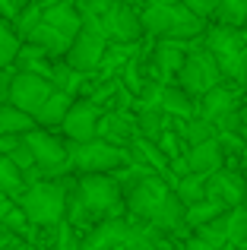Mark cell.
<instances>
[{
    "label": "cell",
    "mask_w": 247,
    "mask_h": 250,
    "mask_svg": "<svg viewBox=\"0 0 247 250\" xmlns=\"http://www.w3.org/2000/svg\"><path fill=\"white\" fill-rule=\"evenodd\" d=\"M197 238L206 241V244L216 247V250H228V241H225V212L219 215V219H212L209 225L197 228Z\"/></svg>",
    "instance_id": "4dcf8cb0"
},
{
    "label": "cell",
    "mask_w": 247,
    "mask_h": 250,
    "mask_svg": "<svg viewBox=\"0 0 247 250\" xmlns=\"http://www.w3.org/2000/svg\"><path fill=\"white\" fill-rule=\"evenodd\" d=\"M174 133H178V140L187 143V149H190V146H200V143H206V140H216L219 130L212 127V124H206L203 117H187V121L178 124Z\"/></svg>",
    "instance_id": "7402d4cb"
},
{
    "label": "cell",
    "mask_w": 247,
    "mask_h": 250,
    "mask_svg": "<svg viewBox=\"0 0 247 250\" xmlns=\"http://www.w3.org/2000/svg\"><path fill=\"white\" fill-rule=\"evenodd\" d=\"M99 121H102V111L99 104L92 102H73L67 111V117L61 121V130L70 143H89L99 136Z\"/></svg>",
    "instance_id": "7c38bea8"
},
{
    "label": "cell",
    "mask_w": 247,
    "mask_h": 250,
    "mask_svg": "<svg viewBox=\"0 0 247 250\" xmlns=\"http://www.w3.org/2000/svg\"><path fill=\"white\" fill-rule=\"evenodd\" d=\"M244 32H247V22H244Z\"/></svg>",
    "instance_id": "7bdbcfd3"
},
{
    "label": "cell",
    "mask_w": 247,
    "mask_h": 250,
    "mask_svg": "<svg viewBox=\"0 0 247 250\" xmlns=\"http://www.w3.org/2000/svg\"><path fill=\"white\" fill-rule=\"evenodd\" d=\"M51 83L44 80V76L38 73H29V70H19V73H13L10 80V98L6 102L13 104V108H19L22 114L35 117V111L44 104V98L51 95Z\"/></svg>",
    "instance_id": "9c48e42d"
},
{
    "label": "cell",
    "mask_w": 247,
    "mask_h": 250,
    "mask_svg": "<svg viewBox=\"0 0 247 250\" xmlns=\"http://www.w3.org/2000/svg\"><path fill=\"white\" fill-rule=\"evenodd\" d=\"M206 200L222 203L225 209L244 206V177L238 171H216L206 177Z\"/></svg>",
    "instance_id": "5bb4252c"
},
{
    "label": "cell",
    "mask_w": 247,
    "mask_h": 250,
    "mask_svg": "<svg viewBox=\"0 0 247 250\" xmlns=\"http://www.w3.org/2000/svg\"><path fill=\"white\" fill-rule=\"evenodd\" d=\"M10 80H13V73L0 70V104H6V98H10Z\"/></svg>",
    "instance_id": "74e56055"
},
{
    "label": "cell",
    "mask_w": 247,
    "mask_h": 250,
    "mask_svg": "<svg viewBox=\"0 0 247 250\" xmlns=\"http://www.w3.org/2000/svg\"><path fill=\"white\" fill-rule=\"evenodd\" d=\"M225 241L228 247H247V206L225 209Z\"/></svg>",
    "instance_id": "d4e9b609"
},
{
    "label": "cell",
    "mask_w": 247,
    "mask_h": 250,
    "mask_svg": "<svg viewBox=\"0 0 247 250\" xmlns=\"http://www.w3.org/2000/svg\"><path fill=\"white\" fill-rule=\"evenodd\" d=\"M136 130L143 140H159V133L165 130V114L162 108H136Z\"/></svg>",
    "instance_id": "83f0119b"
},
{
    "label": "cell",
    "mask_w": 247,
    "mask_h": 250,
    "mask_svg": "<svg viewBox=\"0 0 247 250\" xmlns=\"http://www.w3.org/2000/svg\"><path fill=\"white\" fill-rule=\"evenodd\" d=\"M184 250H216V247H209V244H206V241H200L197 234H193V238H190V241H187V244H184Z\"/></svg>",
    "instance_id": "f35d334b"
},
{
    "label": "cell",
    "mask_w": 247,
    "mask_h": 250,
    "mask_svg": "<svg viewBox=\"0 0 247 250\" xmlns=\"http://www.w3.org/2000/svg\"><path fill=\"white\" fill-rule=\"evenodd\" d=\"M121 165H127V152L99 136L89 143L67 146V168L80 171V174H108V171H118Z\"/></svg>",
    "instance_id": "5b68a950"
},
{
    "label": "cell",
    "mask_w": 247,
    "mask_h": 250,
    "mask_svg": "<svg viewBox=\"0 0 247 250\" xmlns=\"http://www.w3.org/2000/svg\"><path fill=\"white\" fill-rule=\"evenodd\" d=\"M174 196H178L181 206H193V203H203L206 200V177L200 174H184L174 181Z\"/></svg>",
    "instance_id": "cb8c5ba5"
},
{
    "label": "cell",
    "mask_w": 247,
    "mask_h": 250,
    "mask_svg": "<svg viewBox=\"0 0 247 250\" xmlns=\"http://www.w3.org/2000/svg\"><path fill=\"white\" fill-rule=\"evenodd\" d=\"M99 133H102L99 140L118 146V143H124V140H133L136 124L130 121V117H124V114H108V117H102V121H99Z\"/></svg>",
    "instance_id": "44dd1931"
},
{
    "label": "cell",
    "mask_w": 247,
    "mask_h": 250,
    "mask_svg": "<svg viewBox=\"0 0 247 250\" xmlns=\"http://www.w3.org/2000/svg\"><path fill=\"white\" fill-rule=\"evenodd\" d=\"M70 104H73V98H70L67 92H57V89H54L48 98H44L41 108L35 111V117H32V121L41 124V127H61V121L67 117Z\"/></svg>",
    "instance_id": "d6986e66"
},
{
    "label": "cell",
    "mask_w": 247,
    "mask_h": 250,
    "mask_svg": "<svg viewBox=\"0 0 247 250\" xmlns=\"http://www.w3.org/2000/svg\"><path fill=\"white\" fill-rule=\"evenodd\" d=\"M124 3H130V0H124Z\"/></svg>",
    "instance_id": "ee69618b"
},
{
    "label": "cell",
    "mask_w": 247,
    "mask_h": 250,
    "mask_svg": "<svg viewBox=\"0 0 247 250\" xmlns=\"http://www.w3.org/2000/svg\"><path fill=\"white\" fill-rule=\"evenodd\" d=\"M3 155H6V159H10V162H13V165H16L19 171H22V174H25V171H29V168H35V162H32L29 149L22 146V140H19V143H16V146H13V149H6Z\"/></svg>",
    "instance_id": "836d02e7"
},
{
    "label": "cell",
    "mask_w": 247,
    "mask_h": 250,
    "mask_svg": "<svg viewBox=\"0 0 247 250\" xmlns=\"http://www.w3.org/2000/svg\"><path fill=\"white\" fill-rule=\"evenodd\" d=\"M241 140H244V149H247V124H244V130H241Z\"/></svg>",
    "instance_id": "b9f144b4"
},
{
    "label": "cell",
    "mask_w": 247,
    "mask_h": 250,
    "mask_svg": "<svg viewBox=\"0 0 247 250\" xmlns=\"http://www.w3.org/2000/svg\"><path fill=\"white\" fill-rule=\"evenodd\" d=\"M181 3H184L190 13H197L200 19H206V16H212V13H216L219 0H181Z\"/></svg>",
    "instance_id": "d590c367"
},
{
    "label": "cell",
    "mask_w": 247,
    "mask_h": 250,
    "mask_svg": "<svg viewBox=\"0 0 247 250\" xmlns=\"http://www.w3.org/2000/svg\"><path fill=\"white\" fill-rule=\"evenodd\" d=\"M181 0H143V6H174Z\"/></svg>",
    "instance_id": "60d3db41"
},
{
    "label": "cell",
    "mask_w": 247,
    "mask_h": 250,
    "mask_svg": "<svg viewBox=\"0 0 247 250\" xmlns=\"http://www.w3.org/2000/svg\"><path fill=\"white\" fill-rule=\"evenodd\" d=\"M140 25H143V32L155 35L159 42H187V38H200L206 32V19H200L197 13H190L184 3L143 6Z\"/></svg>",
    "instance_id": "3957f363"
},
{
    "label": "cell",
    "mask_w": 247,
    "mask_h": 250,
    "mask_svg": "<svg viewBox=\"0 0 247 250\" xmlns=\"http://www.w3.org/2000/svg\"><path fill=\"white\" fill-rule=\"evenodd\" d=\"M203 48L212 54L222 80H231L235 85L247 83V32L231 25H206Z\"/></svg>",
    "instance_id": "7a4b0ae2"
},
{
    "label": "cell",
    "mask_w": 247,
    "mask_h": 250,
    "mask_svg": "<svg viewBox=\"0 0 247 250\" xmlns=\"http://www.w3.org/2000/svg\"><path fill=\"white\" fill-rule=\"evenodd\" d=\"M136 231H140V225H127L121 219H108L89 234L86 250H130L136 241Z\"/></svg>",
    "instance_id": "4fadbf2b"
},
{
    "label": "cell",
    "mask_w": 247,
    "mask_h": 250,
    "mask_svg": "<svg viewBox=\"0 0 247 250\" xmlns=\"http://www.w3.org/2000/svg\"><path fill=\"white\" fill-rule=\"evenodd\" d=\"M181 165H184V174L209 177V174H216V171H222L225 155H222V149H219L216 140H206V143H200V146L184 149V155H181Z\"/></svg>",
    "instance_id": "9a60e30c"
},
{
    "label": "cell",
    "mask_w": 247,
    "mask_h": 250,
    "mask_svg": "<svg viewBox=\"0 0 247 250\" xmlns=\"http://www.w3.org/2000/svg\"><path fill=\"white\" fill-rule=\"evenodd\" d=\"M216 143H219V149H222V155H241L244 152L241 133H225V130H219V133H216Z\"/></svg>",
    "instance_id": "d6a6232c"
},
{
    "label": "cell",
    "mask_w": 247,
    "mask_h": 250,
    "mask_svg": "<svg viewBox=\"0 0 247 250\" xmlns=\"http://www.w3.org/2000/svg\"><path fill=\"white\" fill-rule=\"evenodd\" d=\"M244 171H247V165H244Z\"/></svg>",
    "instance_id": "f6af8a7d"
},
{
    "label": "cell",
    "mask_w": 247,
    "mask_h": 250,
    "mask_svg": "<svg viewBox=\"0 0 247 250\" xmlns=\"http://www.w3.org/2000/svg\"><path fill=\"white\" fill-rule=\"evenodd\" d=\"M222 212H225V206L216 203V200L193 203V206H184V225L187 228H203V225H209L212 219H219Z\"/></svg>",
    "instance_id": "484cf974"
},
{
    "label": "cell",
    "mask_w": 247,
    "mask_h": 250,
    "mask_svg": "<svg viewBox=\"0 0 247 250\" xmlns=\"http://www.w3.org/2000/svg\"><path fill=\"white\" fill-rule=\"evenodd\" d=\"M174 80H178V89L184 92V95L203 98L209 89H216V85L222 83V73H219V67H216L209 51L193 48V51H187V57H184V63H181Z\"/></svg>",
    "instance_id": "8992f818"
},
{
    "label": "cell",
    "mask_w": 247,
    "mask_h": 250,
    "mask_svg": "<svg viewBox=\"0 0 247 250\" xmlns=\"http://www.w3.org/2000/svg\"><path fill=\"white\" fill-rule=\"evenodd\" d=\"M10 209H13V200H10V196H3V193H0V222L6 219V212H10Z\"/></svg>",
    "instance_id": "ab89813d"
},
{
    "label": "cell",
    "mask_w": 247,
    "mask_h": 250,
    "mask_svg": "<svg viewBox=\"0 0 247 250\" xmlns=\"http://www.w3.org/2000/svg\"><path fill=\"white\" fill-rule=\"evenodd\" d=\"M41 22L51 25V29H54L57 35H63L67 42H73L76 32L82 29V19H80V13H76L73 0H57V3L44 6L41 10Z\"/></svg>",
    "instance_id": "e0dca14e"
},
{
    "label": "cell",
    "mask_w": 247,
    "mask_h": 250,
    "mask_svg": "<svg viewBox=\"0 0 247 250\" xmlns=\"http://www.w3.org/2000/svg\"><path fill=\"white\" fill-rule=\"evenodd\" d=\"M155 146H159V152L165 155L168 162H178L181 155H184V149H181L184 143H181V140H178V133H171V130H162L159 140H155Z\"/></svg>",
    "instance_id": "1f68e13d"
},
{
    "label": "cell",
    "mask_w": 247,
    "mask_h": 250,
    "mask_svg": "<svg viewBox=\"0 0 247 250\" xmlns=\"http://www.w3.org/2000/svg\"><path fill=\"white\" fill-rule=\"evenodd\" d=\"M121 203V187L108 174H82L76 187V206L82 215H111Z\"/></svg>",
    "instance_id": "52a82bcc"
},
{
    "label": "cell",
    "mask_w": 247,
    "mask_h": 250,
    "mask_svg": "<svg viewBox=\"0 0 247 250\" xmlns=\"http://www.w3.org/2000/svg\"><path fill=\"white\" fill-rule=\"evenodd\" d=\"M22 146L29 149L32 162H35L41 171H63L67 168V146H63L57 136H51L48 130H29L25 136H19Z\"/></svg>",
    "instance_id": "8fae6325"
},
{
    "label": "cell",
    "mask_w": 247,
    "mask_h": 250,
    "mask_svg": "<svg viewBox=\"0 0 247 250\" xmlns=\"http://www.w3.org/2000/svg\"><path fill=\"white\" fill-rule=\"evenodd\" d=\"M235 111H238V95L231 89H225L222 83H219L216 89H209L197 102V117H203V121L212 124L216 130H219V124H222L228 114H235Z\"/></svg>",
    "instance_id": "2e32d148"
},
{
    "label": "cell",
    "mask_w": 247,
    "mask_h": 250,
    "mask_svg": "<svg viewBox=\"0 0 247 250\" xmlns=\"http://www.w3.org/2000/svg\"><path fill=\"white\" fill-rule=\"evenodd\" d=\"M159 108H162V114H165V117L171 114V117H178V121L197 117V102H193L190 95H184V92H181L178 85H162Z\"/></svg>",
    "instance_id": "ac0fdd59"
},
{
    "label": "cell",
    "mask_w": 247,
    "mask_h": 250,
    "mask_svg": "<svg viewBox=\"0 0 247 250\" xmlns=\"http://www.w3.org/2000/svg\"><path fill=\"white\" fill-rule=\"evenodd\" d=\"M219 25H231V29H244L247 22V0H219L216 13Z\"/></svg>",
    "instance_id": "4316f807"
},
{
    "label": "cell",
    "mask_w": 247,
    "mask_h": 250,
    "mask_svg": "<svg viewBox=\"0 0 247 250\" xmlns=\"http://www.w3.org/2000/svg\"><path fill=\"white\" fill-rule=\"evenodd\" d=\"M127 209L136 219H143L146 225H152L155 231H178V228H184V206L178 203L174 190L155 174L143 177L130 190Z\"/></svg>",
    "instance_id": "6da1fadb"
},
{
    "label": "cell",
    "mask_w": 247,
    "mask_h": 250,
    "mask_svg": "<svg viewBox=\"0 0 247 250\" xmlns=\"http://www.w3.org/2000/svg\"><path fill=\"white\" fill-rule=\"evenodd\" d=\"M92 29H99L105 35V42H114V44H133L143 35L140 13L130 3H114L99 22H92Z\"/></svg>",
    "instance_id": "30bf717a"
},
{
    "label": "cell",
    "mask_w": 247,
    "mask_h": 250,
    "mask_svg": "<svg viewBox=\"0 0 247 250\" xmlns=\"http://www.w3.org/2000/svg\"><path fill=\"white\" fill-rule=\"evenodd\" d=\"M19 35H16V29H13L6 19H0V70H6L13 61L19 57Z\"/></svg>",
    "instance_id": "f546056e"
},
{
    "label": "cell",
    "mask_w": 247,
    "mask_h": 250,
    "mask_svg": "<svg viewBox=\"0 0 247 250\" xmlns=\"http://www.w3.org/2000/svg\"><path fill=\"white\" fill-rule=\"evenodd\" d=\"M22 215L32 225H57L67 212V190L61 184H32L29 190H22V200H19Z\"/></svg>",
    "instance_id": "277c9868"
},
{
    "label": "cell",
    "mask_w": 247,
    "mask_h": 250,
    "mask_svg": "<svg viewBox=\"0 0 247 250\" xmlns=\"http://www.w3.org/2000/svg\"><path fill=\"white\" fill-rule=\"evenodd\" d=\"M19 16V3L16 0H0V19H13Z\"/></svg>",
    "instance_id": "8d00e7d4"
},
{
    "label": "cell",
    "mask_w": 247,
    "mask_h": 250,
    "mask_svg": "<svg viewBox=\"0 0 247 250\" xmlns=\"http://www.w3.org/2000/svg\"><path fill=\"white\" fill-rule=\"evenodd\" d=\"M25 225H29V219L22 215V209H19V206H13L10 212H6V219L0 222V228H10L13 234H22V231H25Z\"/></svg>",
    "instance_id": "e575fe53"
},
{
    "label": "cell",
    "mask_w": 247,
    "mask_h": 250,
    "mask_svg": "<svg viewBox=\"0 0 247 250\" xmlns=\"http://www.w3.org/2000/svg\"><path fill=\"white\" fill-rule=\"evenodd\" d=\"M29 130H35V121L29 114L13 108L10 102L0 104V136H25Z\"/></svg>",
    "instance_id": "603a6c76"
},
{
    "label": "cell",
    "mask_w": 247,
    "mask_h": 250,
    "mask_svg": "<svg viewBox=\"0 0 247 250\" xmlns=\"http://www.w3.org/2000/svg\"><path fill=\"white\" fill-rule=\"evenodd\" d=\"M184 57H187V48L181 42H159V48H155V67H159V73L165 80H171V76H178Z\"/></svg>",
    "instance_id": "ffe728a7"
},
{
    "label": "cell",
    "mask_w": 247,
    "mask_h": 250,
    "mask_svg": "<svg viewBox=\"0 0 247 250\" xmlns=\"http://www.w3.org/2000/svg\"><path fill=\"white\" fill-rule=\"evenodd\" d=\"M25 190V174L13 165L6 155H0V193L3 196H16Z\"/></svg>",
    "instance_id": "f1b7e54d"
},
{
    "label": "cell",
    "mask_w": 247,
    "mask_h": 250,
    "mask_svg": "<svg viewBox=\"0 0 247 250\" xmlns=\"http://www.w3.org/2000/svg\"><path fill=\"white\" fill-rule=\"evenodd\" d=\"M105 51H108L105 35L99 29H92V25H82L63 57H67V67L73 73H92V70H99L105 63Z\"/></svg>",
    "instance_id": "ba28073f"
}]
</instances>
